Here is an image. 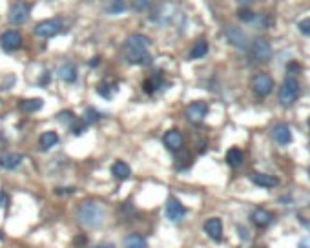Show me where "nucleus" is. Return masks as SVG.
Masks as SVG:
<instances>
[{
	"label": "nucleus",
	"instance_id": "obj_1",
	"mask_svg": "<svg viewBox=\"0 0 310 248\" xmlns=\"http://www.w3.org/2000/svg\"><path fill=\"white\" fill-rule=\"evenodd\" d=\"M148 46H150V40L144 37V35H132L128 37L126 46H124V55L130 64L135 66H144L150 62V53H148Z\"/></svg>",
	"mask_w": 310,
	"mask_h": 248
},
{
	"label": "nucleus",
	"instance_id": "obj_2",
	"mask_svg": "<svg viewBox=\"0 0 310 248\" xmlns=\"http://www.w3.org/2000/svg\"><path fill=\"white\" fill-rule=\"evenodd\" d=\"M79 221L88 228H100L104 225V206L97 201H84L79 206Z\"/></svg>",
	"mask_w": 310,
	"mask_h": 248
},
{
	"label": "nucleus",
	"instance_id": "obj_3",
	"mask_svg": "<svg viewBox=\"0 0 310 248\" xmlns=\"http://www.w3.org/2000/svg\"><path fill=\"white\" fill-rule=\"evenodd\" d=\"M297 97H299V82L294 75H288L279 88V104L290 106L297 101Z\"/></svg>",
	"mask_w": 310,
	"mask_h": 248
},
{
	"label": "nucleus",
	"instance_id": "obj_4",
	"mask_svg": "<svg viewBox=\"0 0 310 248\" xmlns=\"http://www.w3.org/2000/svg\"><path fill=\"white\" fill-rule=\"evenodd\" d=\"M274 90V78L272 75L268 73H257L252 77V92L255 93V95L259 97H266L270 95Z\"/></svg>",
	"mask_w": 310,
	"mask_h": 248
},
{
	"label": "nucleus",
	"instance_id": "obj_5",
	"mask_svg": "<svg viewBox=\"0 0 310 248\" xmlns=\"http://www.w3.org/2000/svg\"><path fill=\"white\" fill-rule=\"evenodd\" d=\"M60 29H62V22L59 19H50V20H42L41 24H36L33 33L41 38H51L57 33H60Z\"/></svg>",
	"mask_w": 310,
	"mask_h": 248
},
{
	"label": "nucleus",
	"instance_id": "obj_6",
	"mask_svg": "<svg viewBox=\"0 0 310 248\" xmlns=\"http://www.w3.org/2000/svg\"><path fill=\"white\" fill-rule=\"evenodd\" d=\"M252 55H254L255 60H259V62H268L270 57H272V46H270V42L263 37H255L254 42H252Z\"/></svg>",
	"mask_w": 310,
	"mask_h": 248
},
{
	"label": "nucleus",
	"instance_id": "obj_7",
	"mask_svg": "<svg viewBox=\"0 0 310 248\" xmlns=\"http://www.w3.org/2000/svg\"><path fill=\"white\" fill-rule=\"evenodd\" d=\"M31 15V6L26 4V2H15L9 10V22L15 24V26H20L24 24Z\"/></svg>",
	"mask_w": 310,
	"mask_h": 248
},
{
	"label": "nucleus",
	"instance_id": "obj_8",
	"mask_svg": "<svg viewBox=\"0 0 310 248\" xmlns=\"http://www.w3.org/2000/svg\"><path fill=\"white\" fill-rule=\"evenodd\" d=\"M224 37H226L228 44H232V46L239 48V50H246L248 48V38H246V35L243 33V29L236 28V26H228L224 29Z\"/></svg>",
	"mask_w": 310,
	"mask_h": 248
},
{
	"label": "nucleus",
	"instance_id": "obj_9",
	"mask_svg": "<svg viewBox=\"0 0 310 248\" xmlns=\"http://www.w3.org/2000/svg\"><path fill=\"white\" fill-rule=\"evenodd\" d=\"M0 46L4 48L6 51H15L22 46V35L17 31V29H8V31L2 33L0 37Z\"/></svg>",
	"mask_w": 310,
	"mask_h": 248
},
{
	"label": "nucleus",
	"instance_id": "obj_10",
	"mask_svg": "<svg viewBox=\"0 0 310 248\" xmlns=\"http://www.w3.org/2000/svg\"><path fill=\"white\" fill-rule=\"evenodd\" d=\"M166 219L168 221H181L182 217L186 216V208L182 206L181 204V201L179 199H175V197H170L168 201H166Z\"/></svg>",
	"mask_w": 310,
	"mask_h": 248
},
{
	"label": "nucleus",
	"instance_id": "obj_11",
	"mask_svg": "<svg viewBox=\"0 0 310 248\" xmlns=\"http://www.w3.org/2000/svg\"><path fill=\"white\" fill-rule=\"evenodd\" d=\"M206 113H208V104L203 101H196L188 104L186 108V117L191 120V122H201V120L205 119Z\"/></svg>",
	"mask_w": 310,
	"mask_h": 248
},
{
	"label": "nucleus",
	"instance_id": "obj_12",
	"mask_svg": "<svg viewBox=\"0 0 310 248\" xmlns=\"http://www.w3.org/2000/svg\"><path fill=\"white\" fill-rule=\"evenodd\" d=\"M272 139L281 146H287L292 143V132L287 124H276L272 128Z\"/></svg>",
	"mask_w": 310,
	"mask_h": 248
},
{
	"label": "nucleus",
	"instance_id": "obj_13",
	"mask_svg": "<svg viewBox=\"0 0 310 248\" xmlns=\"http://www.w3.org/2000/svg\"><path fill=\"white\" fill-rule=\"evenodd\" d=\"M173 13H175V8H173L172 4H168V2H164V4H161L159 8H155L153 15H151V20H153V22H159V24L170 22Z\"/></svg>",
	"mask_w": 310,
	"mask_h": 248
},
{
	"label": "nucleus",
	"instance_id": "obj_14",
	"mask_svg": "<svg viewBox=\"0 0 310 248\" xmlns=\"http://www.w3.org/2000/svg\"><path fill=\"white\" fill-rule=\"evenodd\" d=\"M205 232L210 239L219 241V239L223 237V223H221V219L219 217H210L205 223Z\"/></svg>",
	"mask_w": 310,
	"mask_h": 248
},
{
	"label": "nucleus",
	"instance_id": "obj_15",
	"mask_svg": "<svg viewBox=\"0 0 310 248\" xmlns=\"http://www.w3.org/2000/svg\"><path fill=\"white\" fill-rule=\"evenodd\" d=\"M22 162V155L17 152H6L0 155V168L2 170H15Z\"/></svg>",
	"mask_w": 310,
	"mask_h": 248
},
{
	"label": "nucleus",
	"instance_id": "obj_16",
	"mask_svg": "<svg viewBox=\"0 0 310 248\" xmlns=\"http://www.w3.org/2000/svg\"><path fill=\"white\" fill-rule=\"evenodd\" d=\"M163 141H164V144H166V148L172 150V152H177V150H181V146H182V135L179 130H170V132H166Z\"/></svg>",
	"mask_w": 310,
	"mask_h": 248
},
{
	"label": "nucleus",
	"instance_id": "obj_17",
	"mask_svg": "<svg viewBox=\"0 0 310 248\" xmlns=\"http://www.w3.org/2000/svg\"><path fill=\"white\" fill-rule=\"evenodd\" d=\"M250 181L255 184V186H261V188H274V186H278L279 184L278 177L266 175V174H252Z\"/></svg>",
	"mask_w": 310,
	"mask_h": 248
},
{
	"label": "nucleus",
	"instance_id": "obj_18",
	"mask_svg": "<svg viewBox=\"0 0 310 248\" xmlns=\"http://www.w3.org/2000/svg\"><path fill=\"white\" fill-rule=\"evenodd\" d=\"M250 221L255 226H261V228H263V226H268L270 223H272V216H270V212H266L264 208H255V210L252 212Z\"/></svg>",
	"mask_w": 310,
	"mask_h": 248
},
{
	"label": "nucleus",
	"instance_id": "obj_19",
	"mask_svg": "<svg viewBox=\"0 0 310 248\" xmlns=\"http://www.w3.org/2000/svg\"><path fill=\"white\" fill-rule=\"evenodd\" d=\"M42 106H44L42 99H22L18 102V110L24 113H35V111L42 110Z\"/></svg>",
	"mask_w": 310,
	"mask_h": 248
},
{
	"label": "nucleus",
	"instance_id": "obj_20",
	"mask_svg": "<svg viewBox=\"0 0 310 248\" xmlns=\"http://www.w3.org/2000/svg\"><path fill=\"white\" fill-rule=\"evenodd\" d=\"M57 75H59L60 80L66 84H73L77 80V69H75V66H71V64H62L59 68V71H57Z\"/></svg>",
	"mask_w": 310,
	"mask_h": 248
},
{
	"label": "nucleus",
	"instance_id": "obj_21",
	"mask_svg": "<svg viewBox=\"0 0 310 248\" xmlns=\"http://www.w3.org/2000/svg\"><path fill=\"white\" fill-rule=\"evenodd\" d=\"M104 11L108 15H121L126 11V2L124 0H104V4H102Z\"/></svg>",
	"mask_w": 310,
	"mask_h": 248
},
{
	"label": "nucleus",
	"instance_id": "obj_22",
	"mask_svg": "<svg viewBox=\"0 0 310 248\" xmlns=\"http://www.w3.org/2000/svg\"><path fill=\"white\" fill-rule=\"evenodd\" d=\"M38 144H41V150L48 152V150H51L55 144H59V135L55 134V132H44V134L41 135V139H38Z\"/></svg>",
	"mask_w": 310,
	"mask_h": 248
},
{
	"label": "nucleus",
	"instance_id": "obj_23",
	"mask_svg": "<svg viewBox=\"0 0 310 248\" xmlns=\"http://www.w3.org/2000/svg\"><path fill=\"white\" fill-rule=\"evenodd\" d=\"M124 246L126 248H146L148 243H146V239L142 237L141 234L133 232V234H128L126 237H124Z\"/></svg>",
	"mask_w": 310,
	"mask_h": 248
},
{
	"label": "nucleus",
	"instance_id": "obj_24",
	"mask_svg": "<svg viewBox=\"0 0 310 248\" xmlns=\"http://www.w3.org/2000/svg\"><path fill=\"white\" fill-rule=\"evenodd\" d=\"M243 159H245V155H243V152L239 150V148H230V150L226 152V162L232 166V168L241 166Z\"/></svg>",
	"mask_w": 310,
	"mask_h": 248
},
{
	"label": "nucleus",
	"instance_id": "obj_25",
	"mask_svg": "<svg viewBox=\"0 0 310 248\" xmlns=\"http://www.w3.org/2000/svg\"><path fill=\"white\" fill-rule=\"evenodd\" d=\"M111 174H113V177H117V179H126V177H130L132 170H130V166H128L126 162L117 161V162H113V166H111Z\"/></svg>",
	"mask_w": 310,
	"mask_h": 248
},
{
	"label": "nucleus",
	"instance_id": "obj_26",
	"mask_svg": "<svg viewBox=\"0 0 310 248\" xmlns=\"http://www.w3.org/2000/svg\"><path fill=\"white\" fill-rule=\"evenodd\" d=\"M208 51V42L206 40H199L193 44V48L190 50V59H201V57L206 55Z\"/></svg>",
	"mask_w": 310,
	"mask_h": 248
},
{
	"label": "nucleus",
	"instance_id": "obj_27",
	"mask_svg": "<svg viewBox=\"0 0 310 248\" xmlns=\"http://www.w3.org/2000/svg\"><path fill=\"white\" fill-rule=\"evenodd\" d=\"M151 6H153V0H133L132 2V8L135 11H139V13L141 11H148Z\"/></svg>",
	"mask_w": 310,
	"mask_h": 248
},
{
	"label": "nucleus",
	"instance_id": "obj_28",
	"mask_svg": "<svg viewBox=\"0 0 310 248\" xmlns=\"http://www.w3.org/2000/svg\"><path fill=\"white\" fill-rule=\"evenodd\" d=\"M237 17H239L243 22H248V24H252L255 20V15L252 13V11H248V10H241L239 13H237Z\"/></svg>",
	"mask_w": 310,
	"mask_h": 248
},
{
	"label": "nucleus",
	"instance_id": "obj_29",
	"mask_svg": "<svg viewBox=\"0 0 310 248\" xmlns=\"http://www.w3.org/2000/svg\"><path fill=\"white\" fill-rule=\"evenodd\" d=\"M297 29H299L303 35H306V37H310V19H303L299 24H297Z\"/></svg>",
	"mask_w": 310,
	"mask_h": 248
},
{
	"label": "nucleus",
	"instance_id": "obj_30",
	"mask_svg": "<svg viewBox=\"0 0 310 248\" xmlns=\"http://www.w3.org/2000/svg\"><path fill=\"white\" fill-rule=\"evenodd\" d=\"M97 92H99L100 95L104 97L106 101H109V99H111V97H113V95H111V88H109L108 84H100V86L97 88Z\"/></svg>",
	"mask_w": 310,
	"mask_h": 248
},
{
	"label": "nucleus",
	"instance_id": "obj_31",
	"mask_svg": "<svg viewBox=\"0 0 310 248\" xmlns=\"http://www.w3.org/2000/svg\"><path fill=\"white\" fill-rule=\"evenodd\" d=\"M97 119H99V113H97L93 108H88L86 110V122L93 124V122H97Z\"/></svg>",
	"mask_w": 310,
	"mask_h": 248
},
{
	"label": "nucleus",
	"instance_id": "obj_32",
	"mask_svg": "<svg viewBox=\"0 0 310 248\" xmlns=\"http://www.w3.org/2000/svg\"><path fill=\"white\" fill-rule=\"evenodd\" d=\"M4 80H6V82L2 84V90H8V88H13V84H15V75H9V77H6Z\"/></svg>",
	"mask_w": 310,
	"mask_h": 248
},
{
	"label": "nucleus",
	"instance_id": "obj_33",
	"mask_svg": "<svg viewBox=\"0 0 310 248\" xmlns=\"http://www.w3.org/2000/svg\"><path fill=\"white\" fill-rule=\"evenodd\" d=\"M288 71H292V73L299 71V64H297V62H290V64H288Z\"/></svg>",
	"mask_w": 310,
	"mask_h": 248
},
{
	"label": "nucleus",
	"instance_id": "obj_34",
	"mask_svg": "<svg viewBox=\"0 0 310 248\" xmlns=\"http://www.w3.org/2000/svg\"><path fill=\"white\" fill-rule=\"evenodd\" d=\"M4 204H6V193L0 192V206H4Z\"/></svg>",
	"mask_w": 310,
	"mask_h": 248
},
{
	"label": "nucleus",
	"instance_id": "obj_35",
	"mask_svg": "<svg viewBox=\"0 0 310 248\" xmlns=\"http://www.w3.org/2000/svg\"><path fill=\"white\" fill-rule=\"evenodd\" d=\"M97 248H115L113 244H100V246H97Z\"/></svg>",
	"mask_w": 310,
	"mask_h": 248
},
{
	"label": "nucleus",
	"instance_id": "obj_36",
	"mask_svg": "<svg viewBox=\"0 0 310 248\" xmlns=\"http://www.w3.org/2000/svg\"><path fill=\"white\" fill-rule=\"evenodd\" d=\"M237 2H241V4H246V2H250V0H237Z\"/></svg>",
	"mask_w": 310,
	"mask_h": 248
},
{
	"label": "nucleus",
	"instance_id": "obj_37",
	"mask_svg": "<svg viewBox=\"0 0 310 248\" xmlns=\"http://www.w3.org/2000/svg\"><path fill=\"white\" fill-rule=\"evenodd\" d=\"M0 241H2V232H0Z\"/></svg>",
	"mask_w": 310,
	"mask_h": 248
},
{
	"label": "nucleus",
	"instance_id": "obj_38",
	"mask_svg": "<svg viewBox=\"0 0 310 248\" xmlns=\"http://www.w3.org/2000/svg\"><path fill=\"white\" fill-rule=\"evenodd\" d=\"M308 130H310V119H308Z\"/></svg>",
	"mask_w": 310,
	"mask_h": 248
}]
</instances>
